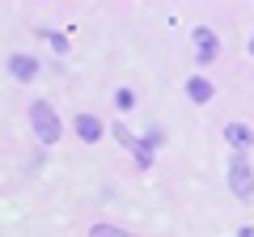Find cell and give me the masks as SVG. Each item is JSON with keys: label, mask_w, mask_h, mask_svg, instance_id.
<instances>
[{"label": "cell", "mask_w": 254, "mask_h": 237, "mask_svg": "<svg viewBox=\"0 0 254 237\" xmlns=\"http://www.w3.org/2000/svg\"><path fill=\"white\" fill-rule=\"evenodd\" d=\"M30 123H34V136L43 144H55L60 140V118H55V110L47 102H30Z\"/></svg>", "instance_id": "cell-1"}, {"label": "cell", "mask_w": 254, "mask_h": 237, "mask_svg": "<svg viewBox=\"0 0 254 237\" xmlns=\"http://www.w3.org/2000/svg\"><path fill=\"white\" fill-rule=\"evenodd\" d=\"M229 191H233L237 199H250L254 195V170H250L246 157H233V161H229Z\"/></svg>", "instance_id": "cell-2"}, {"label": "cell", "mask_w": 254, "mask_h": 237, "mask_svg": "<svg viewBox=\"0 0 254 237\" xmlns=\"http://www.w3.org/2000/svg\"><path fill=\"white\" fill-rule=\"evenodd\" d=\"M216 51H220L216 34H212L208 26H199V30H195V59H199V68H208L212 59H216Z\"/></svg>", "instance_id": "cell-3"}, {"label": "cell", "mask_w": 254, "mask_h": 237, "mask_svg": "<svg viewBox=\"0 0 254 237\" xmlns=\"http://www.w3.org/2000/svg\"><path fill=\"white\" fill-rule=\"evenodd\" d=\"M225 140L237 148V157H246V153H250V144H254V131L246 127V123H229V127H225Z\"/></svg>", "instance_id": "cell-4"}, {"label": "cell", "mask_w": 254, "mask_h": 237, "mask_svg": "<svg viewBox=\"0 0 254 237\" xmlns=\"http://www.w3.org/2000/svg\"><path fill=\"white\" fill-rule=\"evenodd\" d=\"M76 136H81L85 144H98L102 140V123L93 115H76Z\"/></svg>", "instance_id": "cell-5"}, {"label": "cell", "mask_w": 254, "mask_h": 237, "mask_svg": "<svg viewBox=\"0 0 254 237\" xmlns=\"http://www.w3.org/2000/svg\"><path fill=\"white\" fill-rule=\"evenodd\" d=\"M9 72L17 76V81H34V76H38V59H30V55H13Z\"/></svg>", "instance_id": "cell-6"}, {"label": "cell", "mask_w": 254, "mask_h": 237, "mask_svg": "<svg viewBox=\"0 0 254 237\" xmlns=\"http://www.w3.org/2000/svg\"><path fill=\"white\" fill-rule=\"evenodd\" d=\"M187 98L190 102H212V81L208 76H190L187 81Z\"/></svg>", "instance_id": "cell-7"}, {"label": "cell", "mask_w": 254, "mask_h": 237, "mask_svg": "<svg viewBox=\"0 0 254 237\" xmlns=\"http://www.w3.org/2000/svg\"><path fill=\"white\" fill-rule=\"evenodd\" d=\"M131 153H136V161H140V170H148V165H153V148H148L144 140H136V148H131Z\"/></svg>", "instance_id": "cell-8"}, {"label": "cell", "mask_w": 254, "mask_h": 237, "mask_svg": "<svg viewBox=\"0 0 254 237\" xmlns=\"http://www.w3.org/2000/svg\"><path fill=\"white\" fill-rule=\"evenodd\" d=\"M89 237H131V233H123V229H115V225H93Z\"/></svg>", "instance_id": "cell-9"}, {"label": "cell", "mask_w": 254, "mask_h": 237, "mask_svg": "<svg viewBox=\"0 0 254 237\" xmlns=\"http://www.w3.org/2000/svg\"><path fill=\"white\" fill-rule=\"evenodd\" d=\"M115 106L119 110H131V106H136V93H131V89H119L115 93Z\"/></svg>", "instance_id": "cell-10"}, {"label": "cell", "mask_w": 254, "mask_h": 237, "mask_svg": "<svg viewBox=\"0 0 254 237\" xmlns=\"http://www.w3.org/2000/svg\"><path fill=\"white\" fill-rule=\"evenodd\" d=\"M110 136H115V140H119L123 148H136V136H131L127 127H110Z\"/></svg>", "instance_id": "cell-11"}, {"label": "cell", "mask_w": 254, "mask_h": 237, "mask_svg": "<svg viewBox=\"0 0 254 237\" xmlns=\"http://www.w3.org/2000/svg\"><path fill=\"white\" fill-rule=\"evenodd\" d=\"M47 43H51V47H55V51H60V55L68 51V38H64V34H47Z\"/></svg>", "instance_id": "cell-12"}, {"label": "cell", "mask_w": 254, "mask_h": 237, "mask_svg": "<svg viewBox=\"0 0 254 237\" xmlns=\"http://www.w3.org/2000/svg\"><path fill=\"white\" fill-rule=\"evenodd\" d=\"M237 237H254V225H242V229H237Z\"/></svg>", "instance_id": "cell-13"}, {"label": "cell", "mask_w": 254, "mask_h": 237, "mask_svg": "<svg viewBox=\"0 0 254 237\" xmlns=\"http://www.w3.org/2000/svg\"><path fill=\"white\" fill-rule=\"evenodd\" d=\"M250 55H254V38H250Z\"/></svg>", "instance_id": "cell-14"}]
</instances>
